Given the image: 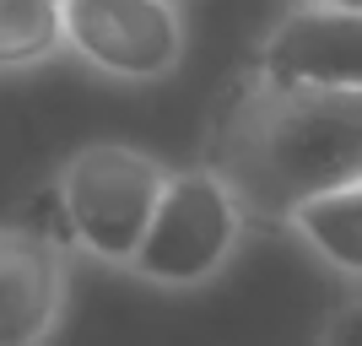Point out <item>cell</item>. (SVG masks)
I'll return each mask as SVG.
<instances>
[{"instance_id":"obj_9","label":"cell","mask_w":362,"mask_h":346,"mask_svg":"<svg viewBox=\"0 0 362 346\" xmlns=\"http://www.w3.org/2000/svg\"><path fill=\"white\" fill-rule=\"evenodd\" d=\"M325 346H362V303H346V308L330 319Z\"/></svg>"},{"instance_id":"obj_6","label":"cell","mask_w":362,"mask_h":346,"mask_svg":"<svg viewBox=\"0 0 362 346\" xmlns=\"http://www.w3.org/2000/svg\"><path fill=\"white\" fill-rule=\"evenodd\" d=\"M65 308V255L33 227H0V346H44Z\"/></svg>"},{"instance_id":"obj_10","label":"cell","mask_w":362,"mask_h":346,"mask_svg":"<svg viewBox=\"0 0 362 346\" xmlns=\"http://www.w3.org/2000/svg\"><path fill=\"white\" fill-rule=\"evenodd\" d=\"M314 6H346V11H362V0H314Z\"/></svg>"},{"instance_id":"obj_3","label":"cell","mask_w":362,"mask_h":346,"mask_svg":"<svg viewBox=\"0 0 362 346\" xmlns=\"http://www.w3.org/2000/svg\"><path fill=\"white\" fill-rule=\"evenodd\" d=\"M238 233H243V200L227 190L216 168L173 173L130 271L157 287H200L233 260Z\"/></svg>"},{"instance_id":"obj_11","label":"cell","mask_w":362,"mask_h":346,"mask_svg":"<svg viewBox=\"0 0 362 346\" xmlns=\"http://www.w3.org/2000/svg\"><path fill=\"white\" fill-rule=\"evenodd\" d=\"M173 6H184V0H173Z\"/></svg>"},{"instance_id":"obj_2","label":"cell","mask_w":362,"mask_h":346,"mask_svg":"<svg viewBox=\"0 0 362 346\" xmlns=\"http://www.w3.org/2000/svg\"><path fill=\"white\" fill-rule=\"evenodd\" d=\"M168 179L173 173L141 146H119V141L81 146L60 173V200H65V217H71V238L87 255L130 271L151 217H157V206L168 195Z\"/></svg>"},{"instance_id":"obj_4","label":"cell","mask_w":362,"mask_h":346,"mask_svg":"<svg viewBox=\"0 0 362 346\" xmlns=\"http://www.w3.org/2000/svg\"><path fill=\"white\" fill-rule=\"evenodd\" d=\"M65 49L119 81H163L184 60L173 0H65Z\"/></svg>"},{"instance_id":"obj_8","label":"cell","mask_w":362,"mask_h":346,"mask_svg":"<svg viewBox=\"0 0 362 346\" xmlns=\"http://www.w3.org/2000/svg\"><path fill=\"white\" fill-rule=\"evenodd\" d=\"M65 49V0H0V71H28Z\"/></svg>"},{"instance_id":"obj_5","label":"cell","mask_w":362,"mask_h":346,"mask_svg":"<svg viewBox=\"0 0 362 346\" xmlns=\"http://www.w3.org/2000/svg\"><path fill=\"white\" fill-rule=\"evenodd\" d=\"M255 76L281 92H362V11L303 0L259 44Z\"/></svg>"},{"instance_id":"obj_7","label":"cell","mask_w":362,"mask_h":346,"mask_svg":"<svg viewBox=\"0 0 362 346\" xmlns=\"http://www.w3.org/2000/svg\"><path fill=\"white\" fill-rule=\"evenodd\" d=\"M303 243L319 260H330L335 271L362 276V184H346L335 195H319L292 217Z\"/></svg>"},{"instance_id":"obj_1","label":"cell","mask_w":362,"mask_h":346,"mask_svg":"<svg viewBox=\"0 0 362 346\" xmlns=\"http://www.w3.org/2000/svg\"><path fill=\"white\" fill-rule=\"evenodd\" d=\"M211 168L265 222H292L308 200L362 184V92H281L249 76L227 98Z\"/></svg>"}]
</instances>
